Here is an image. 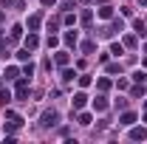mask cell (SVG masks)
<instances>
[{
	"instance_id": "6da1fadb",
	"label": "cell",
	"mask_w": 147,
	"mask_h": 144,
	"mask_svg": "<svg viewBox=\"0 0 147 144\" xmlns=\"http://www.w3.org/2000/svg\"><path fill=\"white\" fill-rule=\"evenodd\" d=\"M57 122H59L57 110H45V113H42V127H54Z\"/></svg>"
},
{
	"instance_id": "7a4b0ae2",
	"label": "cell",
	"mask_w": 147,
	"mask_h": 144,
	"mask_svg": "<svg viewBox=\"0 0 147 144\" xmlns=\"http://www.w3.org/2000/svg\"><path fill=\"white\" fill-rule=\"evenodd\" d=\"M14 93H17V99H26V96H28V79H20Z\"/></svg>"
},
{
	"instance_id": "3957f363",
	"label": "cell",
	"mask_w": 147,
	"mask_h": 144,
	"mask_svg": "<svg viewBox=\"0 0 147 144\" xmlns=\"http://www.w3.org/2000/svg\"><path fill=\"white\" fill-rule=\"evenodd\" d=\"M85 102H88V93H82V90H79V93H74V99H71V105H74L76 110L85 108Z\"/></svg>"
},
{
	"instance_id": "277c9868",
	"label": "cell",
	"mask_w": 147,
	"mask_h": 144,
	"mask_svg": "<svg viewBox=\"0 0 147 144\" xmlns=\"http://www.w3.org/2000/svg\"><path fill=\"white\" fill-rule=\"evenodd\" d=\"M130 139H133V141H144L147 130H144V127H133V130H130Z\"/></svg>"
},
{
	"instance_id": "5b68a950",
	"label": "cell",
	"mask_w": 147,
	"mask_h": 144,
	"mask_svg": "<svg viewBox=\"0 0 147 144\" xmlns=\"http://www.w3.org/2000/svg\"><path fill=\"white\" fill-rule=\"evenodd\" d=\"M37 45H40V40H37V34H34V31H28V37H26V48H28V51H34Z\"/></svg>"
},
{
	"instance_id": "8992f818",
	"label": "cell",
	"mask_w": 147,
	"mask_h": 144,
	"mask_svg": "<svg viewBox=\"0 0 147 144\" xmlns=\"http://www.w3.org/2000/svg\"><path fill=\"white\" fill-rule=\"evenodd\" d=\"M133 28H136V34H147V26H144V20H133Z\"/></svg>"
},
{
	"instance_id": "52a82bcc",
	"label": "cell",
	"mask_w": 147,
	"mask_h": 144,
	"mask_svg": "<svg viewBox=\"0 0 147 144\" xmlns=\"http://www.w3.org/2000/svg\"><path fill=\"white\" fill-rule=\"evenodd\" d=\"M133 122H136V113H125V116L119 119V124H125V127H130Z\"/></svg>"
},
{
	"instance_id": "ba28073f",
	"label": "cell",
	"mask_w": 147,
	"mask_h": 144,
	"mask_svg": "<svg viewBox=\"0 0 147 144\" xmlns=\"http://www.w3.org/2000/svg\"><path fill=\"white\" fill-rule=\"evenodd\" d=\"M99 17H102V20H110V17H113V6H102V9H99Z\"/></svg>"
},
{
	"instance_id": "9c48e42d",
	"label": "cell",
	"mask_w": 147,
	"mask_h": 144,
	"mask_svg": "<svg viewBox=\"0 0 147 144\" xmlns=\"http://www.w3.org/2000/svg\"><path fill=\"white\" fill-rule=\"evenodd\" d=\"M105 108H108L105 96H96V99H93V110H105Z\"/></svg>"
},
{
	"instance_id": "30bf717a",
	"label": "cell",
	"mask_w": 147,
	"mask_h": 144,
	"mask_svg": "<svg viewBox=\"0 0 147 144\" xmlns=\"http://www.w3.org/2000/svg\"><path fill=\"white\" fill-rule=\"evenodd\" d=\"M28 31H37V26H40V14H34V17H28Z\"/></svg>"
},
{
	"instance_id": "8fae6325",
	"label": "cell",
	"mask_w": 147,
	"mask_h": 144,
	"mask_svg": "<svg viewBox=\"0 0 147 144\" xmlns=\"http://www.w3.org/2000/svg\"><path fill=\"white\" fill-rule=\"evenodd\" d=\"M57 65H68V54H65V51H57Z\"/></svg>"
},
{
	"instance_id": "7c38bea8",
	"label": "cell",
	"mask_w": 147,
	"mask_h": 144,
	"mask_svg": "<svg viewBox=\"0 0 147 144\" xmlns=\"http://www.w3.org/2000/svg\"><path fill=\"white\" fill-rule=\"evenodd\" d=\"M62 79H65V82H71V79H76V71H71V68H65V71H62Z\"/></svg>"
},
{
	"instance_id": "4fadbf2b",
	"label": "cell",
	"mask_w": 147,
	"mask_h": 144,
	"mask_svg": "<svg viewBox=\"0 0 147 144\" xmlns=\"http://www.w3.org/2000/svg\"><path fill=\"white\" fill-rule=\"evenodd\" d=\"M11 102V93L9 90H0V105H9Z\"/></svg>"
},
{
	"instance_id": "5bb4252c",
	"label": "cell",
	"mask_w": 147,
	"mask_h": 144,
	"mask_svg": "<svg viewBox=\"0 0 147 144\" xmlns=\"http://www.w3.org/2000/svg\"><path fill=\"white\" fill-rule=\"evenodd\" d=\"M133 82H147V73L144 71H136V73H133Z\"/></svg>"
},
{
	"instance_id": "9a60e30c",
	"label": "cell",
	"mask_w": 147,
	"mask_h": 144,
	"mask_svg": "<svg viewBox=\"0 0 147 144\" xmlns=\"http://www.w3.org/2000/svg\"><path fill=\"white\" fill-rule=\"evenodd\" d=\"M79 124H82V127L91 124V113H82V116H79Z\"/></svg>"
},
{
	"instance_id": "2e32d148",
	"label": "cell",
	"mask_w": 147,
	"mask_h": 144,
	"mask_svg": "<svg viewBox=\"0 0 147 144\" xmlns=\"http://www.w3.org/2000/svg\"><path fill=\"white\" fill-rule=\"evenodd\" d=\"M110 54H116V57H122V45H119V42H113V45H110Z\"/></svg>"
},
{
	"instance_id": "e0dca14e",
	"label": "cell",
	"mask_w": 147,
	"mask_h": 144,
	"mask_svg": "<svg viewBox=\"0 0 147 144\" xmlns=\"http://www.w3.org/2000/svg\"><path fill=\"white\" fill-rule=\"evenodd\" d=\"M65 42H68V45H76V31H74V34H65Z\"/></svg>"
},
{
	"instance_id": "ac0fdd59",
	"label": "cell",
	"mask_w": 147,
	"mask_h": 144,
	"mask_svg": "<svg viewBox=\"0 0 147 144\" xmlns=\"http://www.w3.org/2000/svg\"><path fill=\"white\" fill-rule=\"evenodd\" d=\"M76 79H79V85H82V88H88V85H91V76H76Z\"/></svg>"
},
{
	"instance_id": "d6986e66",
	"label": "cell",
	"mask_w": 147,
	"mask_h": 144,
	"mask_svg": "<svg viewBox=\"0 0 147 144\" xmlns=\"http://www.w3.org/2000/svg\"><path fill=\"white\" fill-rule=\"evenodd\" d=\"M28 57H31V54H28V48H23V51H17V59H28Z\"/></svg>"
},
{
	"instance_id": "ffe728a7",
	"label": "cell",
	"mask_w": 147,
	"mask_h": 144,
	"mask_svg": "<svg viewBox=\"0 0 147 144\" xmlns=\"http://www.w3.org/2000/svg\"><path fill=\"white\" fill-rule=\"evenodd\" d=\"M57 0H42V6H54Z\"/></svg>"
},
{
	"instance_id": "44dd1931",
	"label": "cell",
	"mask_w": 147,
	"mask_h": 144,
	"mask_svg": "<svg viewBox=\"0 0 147 144\" xmlns=\"http://www.w3.org/2000/svg\"><path fill=\"white\" fill-rule=\"evenodd\" d=\"M0 3H3V6H9V3H11V0H0Z\"/></svg>"
},
{
	"instance_id": "7402d4cb",
	"label": "cell",
	"mask_w": 147,
	"mask_h": 144,
	"mask_svg": "<svg viewBox=\"0 0 147 144\" xmlns=\"http://www.w3.org/2000/svg\"><path fill=\"white\" fill-rule=\"evenodd\" d=\"M142 6H147V0H142Z\"/></svg>"
},
{
	"instance_id": "603a6c76",
	"label": "cell",
	"mask_w": 147,
	"mask_h": 144,
	"mask_svg": "<svg viewBox=\"0 0 147 144\" xmlns=\"http://www.w3.org/2000/svg\"><path fill=\"white\" fill-rule=\"evenodd\" d=\"M0 20H3V14H0Z\"/></svg>"
}]
</instances>
